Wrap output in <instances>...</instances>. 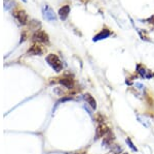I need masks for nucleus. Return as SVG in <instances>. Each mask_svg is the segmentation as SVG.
Returning <instances> with one entry per match:
<instances>
[{
  "label": "nucleus",
  "instance_id": "11",
  "mask_svg": "<svg viewBox=\"0 0 154 154\" xmlns=\"http://www.w3.org/2000/svg\"><path fill=\"white\" fill-rule=\"evenodd\" d=\"M29 53L30 54H33V55H40V54L42 53V50L40 49V47L33 46L31 49L29 50Z\"/></svg>",
  "mask_w": 154,
  "mask_h": 154
},
{
  "label": "nucleus",
  "instance_id": "7",
  "mask_svg": "<svg viewBox=\"0 0 154 154\" xmlns=\"http://www.w3.org/2000/svg\"><path fill=\"white\" fill-rule=\"evenodd\" d=\"M84 99H85V101L88 103V105L91 106L93 110H96L97 109V101H96V99L91 95V94L86 93L85 95H84Z\"/></svg>",
  "mask_w": 154,
  "mask_h": 154
},
{
  "label": "nucleus",
  "instance_id": "6",
  "mask_svg": "<svg viewBox=\"0 0 154 154\" xmlns=\"http://www.w3.org/2000/svg\"><path fill=\"white\" fill-rule=\"evenodd\" d=\"M69 14H70V6L69 5L63 6L62 8H60V11H59V16H60V18H61V20H63V21L68 18Z\"/></svg>",
  "mask_w": 154,
  "mask_h": 154
},
{
  "label": "nucleus",
  "instance_id": "14",
  "mask_svg": "<svg viewBox=\"0 0 154 154\" xmlns=\"http://www.w3.org/2000/svg\"><path fill=\"white\" fill-rule=\"evenodd\" d=\"M23 1H24V2H27V0H23Z\"/></svg>",
  "mask_w": 154,
  "mask_h": 154
},
{
  "label": "nucleus",
  "instance_id": "4",
  "mask_svg": "<svg viewBox=\"0 0 154 154\" xmlns=\"http://www.w3.org/2000/svg\"><path fill=\"white\" fill-rule=\"evenodd\" d=\"M34 39L37 41H41V43H48V36L45 32L43 31H37L34 34Z\"/></svg>",
  "mask_w": 154,
  "mask_h": 154
},
{
  "label": "nucleus",
  "instance_id": "5",
  "mask_svg": "<svg viewBox=\"0 0 154 154\" xmlns=\"http://www.w3.org/2000/svg\"><path fill=\"white\" fill-rule=\"evenodd\" d=\"M110 35H111V32L109 31L108 29H103V30L100 31L95 37H94L93 41H101V39H105V38H107V37L110 36Z\"/></svg>",
  "mask_w": 154,
  "mask_h": 154
},
{
  "label": "nucleus",
  "instance_id": "8",
  "mask_svg": "<svg viewBox=\"0 0 154 154\" xmlns=\"http://www.w3.org/2000/svg\"><path fill=\"white\" fill-rule=\"evenodd\" d=\"M60 83H61L62 85L66 86L67 88H69V89L73 88V86H74V81L72 80V79L70 78V77H65V78L61 79V81H60Z\"/></svg>",
  "mask_w": 154,
  "mask_h": 154
},
{
  "label": "nucleus",
  "instance_id": "9",
  "mask_svg": "<svg viewBox=\"0 0 154 154\" xmlns=\"http://www.w3.org/2000/svg\"><path fill=\"white\" fill-rule=\"evenodd\" d=\"M16 17H17V19L19 20L20 23H22V24H25L27 22V20H28V16H27V14L24 11H18L16 14Z\"/></svg>",
  "mask_w": 154,
  "mask_h": 154
},
{
  "label": "nucleus",
  "instance_id": "10",
  "mask_svg": "<svg viewBox=\"0 0 154 154\" xmlns=\"http://www.w3.org/2000/svg\"><path fill=\"white\" fill-rule=\"evenodd\" d=\"M137 118H138L139 122L141 124H143L145 127H150V121L149 119L144 115H140V114H137Z\"/></svg>",
  "mask_w": 154,
  "mask_h": 154
},
{
  "label": "nucleus",
  "instance_id": "1",
  "mask_svg": "<svg viewBox=\"0 0 154 154\" xmlns=\"http://www.w3.org/2000/svg\"><path fill=\"white\" fill-rule=\"evenodd\" d=\"M46 61L57 73H60L62 70V68H63V65H62V62L60 60V58L57 55H54V54H49L46 57Z\"/></svg>",
  "mask_w": 154,
  "mask_h": 154
},
{
  "label": "nucleus",
  "instance_id": "3",
  "mask_svg": "<svg viewBox=\"0 0 154 154\" xmlns=\"http://www.w3.org/2000/svg\"><path fill=\"white\" fill-rule=\"evenodd\" d=\"M137 70H138V73L141 74V77L144 79H150L153 77V74H151V71L147 70L144 66H142L141 64H138L137 65Z\"/></svg>",
  "mask_w": 154,
  "mask_h": 154
},
{
  "label": "nucleus",
  "instance_id": "12",
  "mask_svg": "<svg viewBox=\"0 0 154 154\" xmlns=\"http://www.w3.org/2000/svg\"><path fill=\"white\" fill-rule=\"evenodd\" d=\"M125 142H126V144H128V147H130V148H131L133 151H135V152H137V151H138V149H137L136 146L134 145V143L131 142V140L130 138H126Z\"/></svg>",
  "mask_w": 154,
  "mask_h": 154
},
{
  "label": "nucleus",
  "instance_id": "13",
  "mask_svg": "<svg viewBox=\"0 0 154 154\" xmlns=\"http://www.w3.org/2000/svg\"><path fill=\"white\" fill-rule=\"evenodd\" d=\"M136 86H137V87H139V89H140V90H142V89H144V86H143L141 83H136Z\"/></svg>",
  "mask_w": 154,
  "mask_h": 154
},
{
  "label": "nucleus",
  "instance_id": "2",
  "mask_svg": "<svg viewBox=\"0 0 154 154\" xmlns=\"http://www.w3.org/2000/svg\"><path fill=\"white\" fill-rule=\"evenodd\" d=\"M42 16L43 18L48 22H56L57 21V16L54 14V9L51 6H48V4H44L42 6Z\"/></svg>",
  "mask_w": 154,
  "mask_h": 154
}]
</instances>
